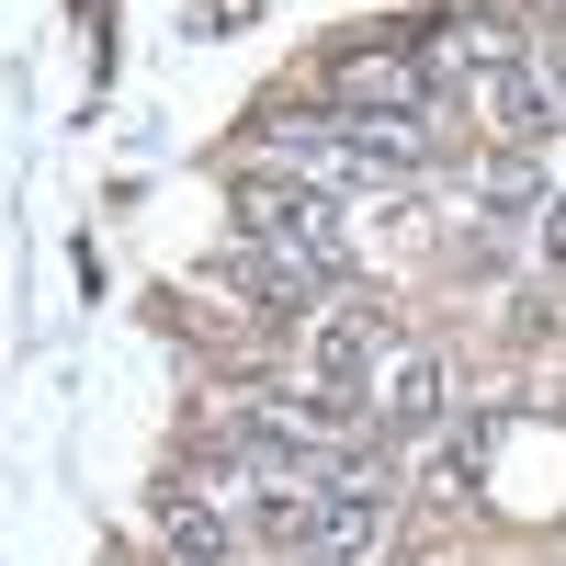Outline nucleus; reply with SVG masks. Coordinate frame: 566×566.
Masks as SVG:
<instances>
[{
    "label": "nucleus",
    "mask_w": 566,
    "mask_h": 566,
    "mask_svg": "<svg viewBox=\"0 0 566 566\" xmlns=\"http://www.w3.org/2000/svg\"><path fill=\"white\" fill-rule=\"evenodd\" d=\"M476 114H488V125L510 136V148H522V136H544V125H555V114H544V91H533L522 69H488V80H476Z\"/></svg>",
    "instance_id": "7"
},
{
    "label": "nucleus",
    "mask_w": 566,
    "mask_h": 566,
    "mask_svg": "<svg viewBox=\"0 0 566 566\" xmlns=\"http://www.w3.org/2000/svg\"><path fill=\"white\" fill-rule=\"evenodd\" d=\"M374 352H386V306H374V295H340V306L306 328V386H317V397H352Z\"/></svg>",
    "instance_id": "1"
},
{
    "label": "nucleus",
    "mask_w": 566,
    "mask_h": 566,
    "mask_svg": "<svg viewBox=\"0 0 566 566\" xmlns=\"http://www.w3.org/2000/svg\"><path fill=\"white\" fill-rule=\"evenodd\" d=\"M522 80H533V91H544V114H555V125H566V34H555V23H544V34H533V45H522Z\"/></svg>",
    "instance_id": "9"
},
{
    "label": "nucleus",
    "mask_w": 566,
    "mask_h": 566,
    "mask_svg": "<svg viewBox=\"0 0 566 566\" xmlns=\"http://www.w3.org/2000/svg\"><path fill=\"white\" fill-rule=\"evenodd\" d=\"M374 544H386V464L374 476H352V488H317V566H363Z\"/></svg>",
    "instance_id": "4"
},
{
    "label": "nucleus",
    "mask_w": 566,
    "mask_h": 566,
    "mask_svg": "<svg viewBox=\"0 0 566 566\" xmlns=\"http://www.w3.org/2000/svg\"><path fill=\"white\" fill-rule=\"evenodd\" d=\"M227 283H250V306H272V317H306L340 272L306 261V250H261V239H239V250H227Z\"/></svg>",
    "instance_id": "5"
},
{
    "label": "nucleus",
    "mask_w": 566,
    "mask_h": 566,
    "mask_svg": "<svg viewBox=\"0 0 566 566\" xmlns=\"http://www.w3.org/2000/svg\"><path fill=\"white\" fill-rule=\"evenodd\" d=\"M340 114H431L419 45H352V57H340Z\"/></svg>",
    "instance_id": "3"
},
{
    "label": "nucleus",
    "mask_w": 566,
    "mask_h": 566,
    "mask_svg": "<svg viewBox=\"0 0 566 566\" xmlns=\"http://www.w3.org/2000/svg\"><path fill=\"white\" fill-rule=\"evenodd\" d=\"M250 12H261V0H205V23H193V34H239Z\"/></svg>",
    "instance_id": "10"
},
{
    "label": "nucleus",
    "mask_w": 566,
    "mask_h": 566,
    "mask_svg": "<svg viewBox=\"0 0 566 566\" xmlns=\"http://www.w3.org/2000/svg\"><path fill=\"white\" fill-rule=\"evenodd\" d=\"M159 533H170L181 566H227V510L205 488H159Z\"/></svg>",
    "instance_id": "6"
},
{
    "label": "nucleus",
    "mask_w": 566,
    "mask_h": 566,
    "mask_svg": "<svg viewBox=\"0 0 566 566\" xmlns=\"http://www.w3.org/2000/svg\"><path fill=\"white\" fill-rule=\"evenodd\" d=\"M363 431H386V442H408V431H442V363L419 352V340H386V374H374Z\"/></svg>",
    "instance_id": "2"
},
{
    "label": "nucleus",
    "mask_w": 566,
    "mask_h": 566,
    "mask_svg": "<svg viewBox=\"0 0 566 566\" xmlns=\"http://www.w3.org/2000/svg\"><path fill=\"white\" fill-rule=\"evenodd\" d=\"M476 193H488V216H522V205H544V170H533L522 148H499V159L476 170Z\"/></svg>",
    "instance_id": "8"
}]
</instances>
